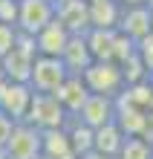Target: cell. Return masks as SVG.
Wrapping results in <instances>:
<instances>
[{"label": "cell", "instance_id": "12", "mask_svg": "<svg viewBox=\"0 0 153 159\" xmlns=\"http://www.w3.org/2000/svg\"><path fill=\"white\" fill-rule=\"evenodd\" d=\"M61 61H64V67L70 72L81 75V72L95 61L92 52H90V46H87V38H84V35H70V41H66L64 52H61Z\"/></svg>", "mask_w": 153, "mask_h": 159}, {"label": "cell", "instance_id": "5", "mask_svg": "<svg viewBox=\"0 0 153 159\" xmlns=\"http://www.w3.org/2000/svg\"><path fill=\"white\" fill-rule=\"evenodd\" d=\"M55 17V0H17V29L38 35Z\"/></svg>", "mask_w": 153, "mask_h": 159}, {"label": "cell", "instance_id": "15", "mask_svg": "<svg viewBox=\"0 0 153 159\" xmlns=\"http://www.w3.org/2000/svg\"><path fill=\"white\" fill-rule=\"evenodd\" d=\"M121 3L119 0H90V26L98 29H119Z\"/></svg>", "mask_w": 153, "mask_h": 159}, {"label": "cell", "instance_id": "2", "mask_svg": "<svg viewBox=\"0 0 153 159\" xmlns=\"http://www.w3.org/2000/svg\"><path fill=\"white\" fill-rule=\"evenodd\" d=\"M70 113L61 107V101L52 96V93H32L29 110H26L23 121L35 125L38 130H49V127H64Z\"/></svg>", "mask_w": 153, "mask_h": 159}, {"label": "cell", "instance_id": "17", "mask_svg": "<svg viewBox=\"0 0 153 159\" xmlns=\"http://www.w3.org/2000/svg\"><path fill=\"white\" fill-rule=\"evenodd\" d=\"M15 38H17V26L15 23H0V58L15 46Z\"/></svg>", "mask_w": 153, "mask_h": 159}, {"label": "cell", "instance_id": "1", "mask_svg": "<svg viewBox=\"0 0 153 159\" xmlns=\"http://www.w3.org/2000/svg\"><path fill=\"white\" fill-rule=\"evenodd\" d=\"M81 78H84V84H87L90 93L110 96V98H116L119 93L127 87V84H124L121 64L119 61H110V58H95L90 67L81 72Z\"/></svg>", "mask_w": 153, "mask_h": 159}, {"label": "cell", "instance_id": "10", "mask_svg": "<svg viewBox=\"0 0 153 159\" xmlns=\"http://www.w3.org/2000/svg\"><path fill=\"white\" fill-rule=\"evenodd\" d=\"M70 35H72V32L66 29V26L58 20V17H52V20L35 35L38 55H58V58H61V52H64L66 41H70Z\"/></svg>", "mask_w": 153, "mask_h": 159}, {"label": "cell", "instance_id": "3", "mask_svg": "<svg viewBox=\"0 0 153 159\" xmlns=\"http://www.w3.org/2000/svg\"><path fill=\"white\" fill-rule=\"evenodd\" d=\"M66 75H70V70L64 67L58 55H35L26 84L32 87V93H55Z\"/></svg>", "mask_w": 153, "mask_h": 159}, {"label": "cell", "instance_id": "8", "mask_svg": "<svg viewBox=\"0 0 153 159\" xmlns=\"http://www.w3.org/2000/svg\"><path fill=\"white\" fill-rule=\"evenodd\" d=\"M55 17L72 35H84L90 29V3L87 0H55Z\"/></svg>", "mask_w": 153, "mask_h": 159}, {"label": "cell", "instance_id": "14", "mask_svg": "<svg viewBox=\"0 0 153 159\" xmlns=\"http://www.w3.org/2000/svg\"><path fill=\"white\" fill-rule=\"evenodd\" d=\"M41 153L46 159H78L72 153L70 136H66V127H49L41 130Z\"/></svg>", "mask_w": 153, "mask_h": 159}, {"label": "cell", "instance_id": "4", "mask_svg": "<svg viewBox=\"0 0 153 159\" xmlns=\"http://www.w3.org/2000/svg\"><path fill=\"white\" fill-rule=\"evenodd\" d=\"M3 151L9 153V159H35L41 153V130L29 121H15Z\"/></svg>", "mask_w": 153, "mask_h": 159}, {"label": "cell", "instance_id": "16", "mask_svg": "<svg viewBox=\"0 0 153 159\" xmlns=\"http://www.w3.org/2000/svg\"><path fill=\"white\" fill-rule=\"evenodd\" d=\"M116 159H153V148L142 133H130V136H124Z\"/></svg>", "mask_w": 153, "mask_h": 159}, {"label": "cell", "instance_id": "6", "mask_svg": "<svg viewBox=\"0 0 153 159\" xmlns=\"http://www.w3.org/2000/svg\"><path fill=\"white\" fill-rule=\"evenodd\" d=\"M32 101V87L26 81H3L0 84V113L9 116L12 121H23L26 110Z\"/></svg>", "mask_w": 153, "mask_h": 159}, {"label": "cell", "instance_id": "13", "mask_svg": "<svg viewBox=\"0 0 153 159\" xmlns=\"http://www.w3.org/2000/svg\"><path fill=\"white\" fill-rule=\"evenodd\" d=\"M124 130L116 125V119L107 121V125H101V127H95L92 130V151L95 153H101V156H110V159H116L119 153V148L124 142Z\"/></svg>", "mask_w": 153, "mask_h": 159}, {"label": "cell", "instance_id": "11", "mask_svg": "<svg viewBox=\"0 0 153 159\" xmlns=\"http://www.w3.org/2000/svg\"><path fill=\"white\" fill-rule=\"evenodd\" d=\"M52 96L61 101V107H64V110H66L70 116H75V113L81 110V104L87 101L90 90H87V84H84V78H81V75L70 72V75L64 78V84H61V87L52 93Z\"/></svg>", "mask_w": 153, "mask_h": 159}, {"label": "cell", "instance_id": "9", "mask_svg": "<svg viewBox=\"0 0 153 159\" xmlns=\"http://www.w3.org/2000/svg\"><path fill=\"white\" fill-rule=\"evenodd\" d=\"M150 20H153V12L145 3H136V6H121V17H119V32H124L127 38L139 41L150 32Z\"/></svg>", "mask_w": 153, "mask_h": 159}, {"label": "cell", "instance_id": "20", "mask_svg": "<svg viewBox=\"0 0 153 159\" xmlns=\"http://www.w3.org/2000/svg\"><path fill=\"white\" fill-rule=\"evenodd\" d=\"M6 81V70H3V61H0V84Z\"/></svg>", "mask_w": 153, "mask_h": 159}, {"label": "cell", "instance_id": "7", "mask_svg": "<svg viewBox=\"0 0 153 159\" xmlns=\"http://www.w3.org/2000/svg\"><path fill=\"white\" fill-rule=\"evenodd\" d=\"M75 119L84 121L87 127H101V125H107V121L116 119V98H110V96H98V93H90L87 101L81 104V110L75 113Z\"/></svg>", "mask_w": 153, "mask_h": 159}, {"label": "cell", "instance_id": "19", "mask_svg": "<svg viewBox=\"0 0 153 159\" xmlns=\"http://www.w3.org/2000/svg\"><path fill=\"white\" fill-rule=\"evenodd\" d=\"M12 127H15V121L9 119V116H3V113H0V151H3V145H6L9 133H12Z\"/></svg>", "mask_w": 153, "mask_h": 159}, {"label": "cell", "instance_id": "18", "mask_svg": "<svg viewBox=\"0 0 153 159\" xmlns=\"http://www.w3.org/2000/svg\"><path fill=\"white\" fill-rule=\"evenodd\" d=\"M0 23L17 26V0H0Z\"/></svg>", "mask_w": 153, "mask_h": 159}]
</instances>
